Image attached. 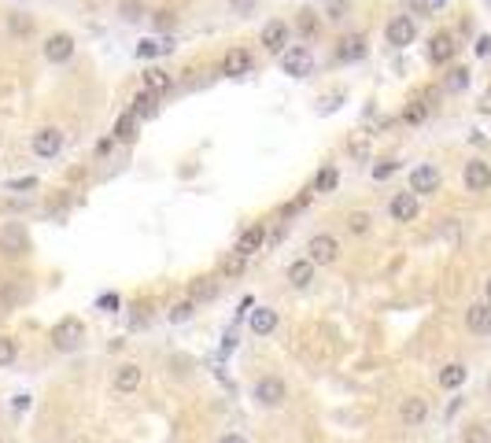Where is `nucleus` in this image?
<instances>
[{"mask_svg": "<svg viewBox=\"0 0 491 443\" xmlns=\"http://www.w3.org/2000/svg\"><path fill=\"white\" fill-rule=\"evenodd\" d=\"M34 155H41V159H56L59 155V148H63V134L56 126H45V129H37L34 134Z\"/></svg>", "mask_w": 491, "mask_h": 443, "instance_id": "0eeeda50", "label": "nucleus"}, {"mask_svg": "<svg viewBox=\"0 0 491 443\" xmlns=\"http://www.w3.org/2000/svg\"><path fill=\"white\" fill-rule=\"evenodd\" d=\"M170 85H174V78H170L167 71H162V67H148V71H144V89H148V93L162 96Z\"/></svg>", "mask_w": 491, "mask_h": 443, "instance_id": "412c9836", "label": "nucleus"}, {"mask_svg": "<svg viewBox=\"0 0 491 443\" xmlns=\"http://www.w3.org/2000/svg\"><path fill=\"white\" fill-rule=\"evenodd\" d=\"M466 377H469V370L462 362H451V366L439 370V388H462Z\"/></svg>", "mask_w": 491, "mask_h": 443, "instance_id": "b1692460", "label": "nucleus"}, {"mask_svg": "<svg viewBox=\"0 0 491 443\" xmlns=\"http://www.w3.org/2000/svg\"><path fill=\"white\" fill-rule=\"evenodd\" d=\"M263 244H266V225H248L244 233L237 237V255L240 259H248L255 252H263Z\"/></svg>", "mask_w": 491, "mask_h": 443, "instance_id": "f8f14e48", "label": "nucleus"}, {"mask_svg": "<svg viewBox=\"0 0 491 443\" xmlns=\"http://www.w3.org/2000/svg\"><path fill=\"white\" fill-rule=\"evenodd\" d=\"M15 358H19V343L11 336H0V366H11Z\"/></svg>", "mask_w": 491, "mask_h": 443, "instance_id": "cd10ccee", "label": "nucleus"}, {"mask_svg": "<svg viewBox=\"0 0 491 443\" xmlns=\"http://www.w3.org/2000/svg\"><path fill=\"white\" fill-rule=\"evenodd\" d=\"M307 259L314 262V266H333V262L340 259V244H336V237H329V233L310 237V240H307Z\"/></svg>", "mask_w": 491, "mask_h": 443, "instance_id": "f03ea898", "label": "nucleus"}, {"mask_svg": "<svg viewBox=\"0 0 491 443\" xmlns=\"http://www.w3.org/2000/svg\"><path fill=\"white\" fill-rule=\"evenodd\" d=\"M81 343H85V321L81 318H63L56 321V329H52V348L63 351V355H71L78 351Z\"/></svg>", "mask_w": 491, "mask_h": 443, "instance_id": "f257e3e1", "label": "nucleus"}, {"mask_svg": "<svg viewBox=\"0 0 491 443\" xmlns=\"http://www.w3.org/2000/svg\"><path fill=\"white\" fill-rule=\"evenodd\" d=\"M462 182H466L469 192H487L491 189V167L484 159H469L466 170H462Z\"/></svg>", "mask_w": 491, "mask_h": 443, "instance_id": "6e6552de", "label": "nucleus"}, {"mask_svg": "<svg viewBox=\"0 0 491 443\" xmlns=\"http://www.w3.org/2000/svg\"><path fill=\"white\" fill-rule=\"evenodd\" d=\"M487 388H491V381H487Z\"/></svg>", "mask_w": 491, "mask_h": 443, "instance_id": "09e8293b", "label": "nucleus"}, {"mask_svg": "<svg viewBox=\"0 0 491 443\" xmlns=\"http://www.w3.org/2000/svg\"><path fill=\"white\" fill-rule=\"evenodd\" d=\"M96 307H100V310H119V307H122V300L107 292V295H100V303H96Z\"/></svg>", "mask_w": 491, "mask_h": 443, "instance_id": "f704fd0d", "label": "nucleus"}, {"mask_svg": "<svg viewBox=\"0 0 491 443\" xmlns=\"http://www.w3.org/2000/svg\"><path fill=\"white\" fill-rule=\"evenodd\" d=\"M74 56V37L71 34H52L45 41V59L48 63H67Z\"/></svg>", "mask_w": 491, "mask_h": 443, "instance_id": "ddd939ff", "label": "nucleus"}, {"mask_svg": "<svg viewBox=\"0 0 491 443\" xmlns=\"http://www.w3.org/2000/svg\"><path fill=\"white\" fill-rule=\"evenodd\" d=\"M336 189V167H325L314 177V192H333Z\"/></svg>", "mask_w": 491, "mask_h": 443, "instance_id": "bb28decb", "label": "nucleus"}, {"mask_svg": "<svg viewBox=\"0 0 491 443\" xmlns=\"http://www.w3.org/2000/svg\"><path fill=\"white\" fill-rule=\"evenodd\" d=\"M436 189H439V170L432 167V163H421V167L410 170V192L429 196V192H436Z\"/></svg>", "mask_w": 491, "mask_h": 443, "instance_id": "1a4fd4ad", "label": "nucleus"}, {"mask_svg": "<svg viewBox=\"0 0 491 443\" xmlns=\"http://www.w3.org/2000/svg\"><path fill=\"white\" fill-rule=\"evenodd\" d=\"M167 52H174V37H162V41H141L137 45V56L141 59H152V56H167Z\"/></svg>", "mask_w": 491, "mask_h": 443, "instance_id": "393cba45", "label": "nucleus"}, {"mask_svg": "<svg viewBox=\"0 0 491 443\" xmlns=\"http://www.w3.org/2000/svg\"><path fill=\"white\" fill-rule=\"evenodd\" d=\"M8 30L15 37H30V34H34V23L23 19V15H8Z\"/></svg>", "mask_w": 491, "mask_h": 443, "instance_id": "c756f323", "label": "nucleus"}, {"mask_svg": "<svg viewBox=\"0 0 491 443\" xmlns=\"http://www.w3.org/2000/svg\"><path fill=\"white\" fill-rule=\"evenodd\" d=\"M37 182L34 177H15V182H8V189H34Z\"/></svg>", "mask_w": 491, "mask_h": 443, "instance_id": "4c0bfd02", "label": "nucleus"}, {"mask_svg": "<svg viewBox=\"0 0 491 443\" xmlns=\"http://www.w3.org/2000/svg\"><path fill=\"white\" fill-rule=\"evenodd\" d=\"M222 74H225V78H244V74H252V52H248V48H233V52L222 59Z\"/></svg>", "mask_w": 491, "mask_h": 443, "instance_id": "2eb2a0df", "label": "nucleus"}, {"mask_svg": "<svg viewBox=\"0 0 491 443\" xmlns=\"http://www.w3.org/2000/svg\"><path fill=\"white\" fill-rule=\"evenodd\" d=\"M388 215L396 222H414L418 218V192H396L388 203Z\"/></svg>", "mask_w": 491, "mask_h": 443, "instance_id": "9d476101", "label": "nucleus"}, {"mask_svg": "<svg viewBox=\"0 0 491 443\" xmlns=\"http://www.w3.org/2000/svg\"><path fill=\"white\" fill-rule=\"evenodd\" d=\"M170 23H174V19H170V11H155V26H159V30H167Z\"/></svg>", "mask_w": 491, "mask_h": 443, "instance_id": "58836bf2", "label": "nucleus"}, {"mask_svg": "<svg viewBox=\"0 0 491 443\" xmlns=\"http://www.w3.org/2000/svg\"><path fill=\"white\" fill-rule=\"evenodd\" d=\"M466 325H469V333L487 336L491 333V303H473L466 310Z\"/></svg>", "mask_w": 491, "mask_h": 443, "instance_id": "dca6fc26", "label": "nucleus"}, {"mask_svg": "<svg viewBox=\"0 0 491 443\" xmlns=\"http://www.w3.org/2000/svg\"><path fill=\"white\" fill-rule=\"evenodd\" d=\"M391 170H396V163H377V167H373V177H377V182H384Z\"/></svg>", "mask_w": 491, "mask_h": 443, "instance_id": "c9c22d12", "label": "nucleus"}, {"mask_svg": "<svg viewBox=\"0 0 491 443\" xmlns=\"http://www.w3.org/2000/svg\"><path fill=\"white\" fill-rule=\"evenodd\" d=\"M462 443H491V432L484 429V425H469V429L462 432Z\"/></svg>", "mask_w": 491, "mask_h": 443, "instance_id": "473e14b6", "label": "nucleus"}, {"mask_svg": "<svg viewBox=\"0 0 491 443\" xmlns=\"http://www.w3.org/2000/svg\"><path fill=\"white\" fill-rule=\"evenodd\" d=\"M343 8H348V4H343V0H340V4H333V8H329V19H333V23H336V19H343Z\"/></svg>", "mask_w": 491, "mask_h": 443, "instance_id": "ea45409f", "label": "nucleus"}, {"mask_svg": "<svg viewBox=\"0 0 491 443\" xmlns=\"http://www.w3.org/2000/svg\"><path fill=\"white\" fill-rule=\"evenodd\" d=\"M252 396H255V403L259 406H281L285 399H288V384L281 381V377H263L255 388H252Z\"/></svg>", "mask_w": 491, "mask_h": 443, "instance_id": "7ed1b4c3", "label": "nucleus"}, {"mask_svg": "<svg viewBox=\"0 0 491 443\" xmlns=\"http://www.w3.org/2000/svg\"><path fill=\"white\" fill-rule=\"evenodd\" d=\"M336 56H340V59H362V56H366V37H362V34H355V37H343Z\"/></svg>", "mask_w": 491, "mask_h": 443, "instance_id": "a878e982", "label": "nucleus"}, {"mask_svg": "<svg viewBox=\"0 0 491 443\" xmlns=\"http://www.w3.org/2000/svg\"><path fill=\"white\" fill-rule=\"evenodd\" d=\"M384 37H388L391 48H406V45H414L418 26H414L410 15H396V19H388V26H384Z\"/></svg>", "mask_w": 491, "mask_h": 443, "instance_id": "39448f33", "label": "nucleus"}, {"mask_svg": "<svg viewBox=\"0 0 491 443\" xmlns=\"http://www.w3.org/2000/svg\"><path fill=\"white\" fill-rule=\"evenodd\" d=\"M480 111H484V114H491V89L480 96Z\"/></svg>", "mask_w": 491, "mask_h": 443, "instance_id": "37998d69", "label": "nucleus"}, {"mask_svg": "<svg viewBox=\"0 0 491 443\" xmlns=\"http://www.w3.org/2000/svg\"><path fill=\"white\" fill-rule=\"evenodd\" d=\"M425 418H429V403H425L421 396H406L399 403V421L410 425V429H418V425H425Z\"/></svg>", "mask_w": 491, "mask_h": 443, "instance_id": "9b49d317", "label": "nucleus"}, {"mask_svg": "<svg viewBox=\"0 0 491 443\" xmlns=\"http://www.w3.org/2000/svg\"><path fill=\"white\" fill-rule=\"evenodd\" d=\"M141 381H144V373H141V366H134V362H126V366L114 370V391H122V396L137 391Z\"/></svg>", "mask_w": 491, "mask_h": 443, "instance_id": "f3484780", "label": "nucleus"}, {"mask_svg": "<svg viewBox=\"0 0 491 443\" xmlns=\"http://www.w3.org/2000/svg\"><path fill=\"white\" fill-rule=\"evenodd\" d=\"M248 325H252V333H255V336H270V333L277 329V310H270V307H255V310H252V318H248Z\"/></svg>", "mask_w": 491, "mask_h": 443, "instance_id": "6ab92c4d", "label": "nucleus"}, {"mask_svg": "<svg viewBox=\"0 0 491 443\" xmlns=\"http://www.w3.org/2000/svg\"><path fill=\"white\" fill-rule=\"evenodd\" d=\"M192 310H196L192 300H189V303H177V307L170 310V321H185V318H192Z\"/></svg>", "mask_w": 491, "mask_h": 443, "instance_id": "72a5a7b5", "label": "nucleus"}, {"mask_svg": "<svg viewBox=\"0 0 491 443\" xmlns=\"http://www.w3.org/2000/svg\"><path fill=\"white\" fill-rule=\"evenodd\" d=\"M436 4H444V0H436Z\"/></svg>", "mask_w": 491, "mask_h": 443, "instance_id": "de8ad7c7", "label": "nucleus"}, {"mask_svg": "<svg viewBox=\"0 0 491 443\" xmlns=\"http://www.w3.org/2000/svg\"><path fill=\"white\" fill-rule=\"evenodd\" d=\"M314 262H310V259H296V262H292V266H288V281H292V288H307L310 281H314Z\"/></svg>", "mask_w": 491, "mask_h": 443, "instance_id": "aec40b11", "label": "nucleus"}, {"mask_svg": "<svg viewBox=\"0 0 491 443\" xmlns=\"http://www.w3.org/2000/svg\"><path fill=\"white\" fill-rule=\"evenodd\" d=\"M458 52V45H454V37L447 34H432V41H429V59L432 63H451V56Z\"/></svg>", "mask_w": 491, "mask_h": 443, "instance_id": "a211bd4d", "label": "nucleus"}, {"mask_svg": "<svg viewBox=\"0 0 491 443\" xmlns=\"http://www.w3.org/2000/svg\"><path fill=\"white\" fill-rule=\"evenodd\" d=\"M126 19H137V0H126Z\"/></svg>", "mask_w": 491, "mask_h": 443, "instance_id": "c03bdc74", "label": "nucleus"}, {"mask_svg": "<svg viewBox=\"0 0 491 443\" xmlns=\"http://www.w3.org/2000/svg\"><path fill=\"white\" fill-rule=\"evenodd\" d=\"M0 252L11 255V259H19L30 252V237H26V225L19 222H8L4 229H0Z\"/></svg>", "mask_w": 491, "mask_h": 443, "instance_id": "20e7f679", "label": "nucleus"}, {"mask_svg": "<svg viewBox=\"0 0 491 443\" xmlns=\"http://www.w3.org/2000/svg\"><path fill=\"white\" fill-rule=\"evenodd\" d=\"M155 100H159L155 93H148V89H141V93L134 96V104H129V111H134L137 119H152V114L159 111V107H155Z\"/></svg>", "mask_w": 491, "mask_h": 443, "instance_id": "4be33fe9", "label": "nucleus"}, {"mask_svg": "<svg viewBox=\"0 0 491 443\" xmlns=\"http://www.w3.org/2000/svg\"><path fill=\"white\" fill-rule=\"evenodd\" d=\"M466 85H469V71H466V67H454V71L447 74V89H451V93H462Z\"/></svg>", "mask_w": 491, "mask_h": 443, "instance_id": "2f4dec72", "label": "nucleus"}, {"mask_svg": "<svg viewBox=\"0 0 491 443\" xmlns=\"http://www.w3.org/2000/svg\"><path fill=\"white\" fill-rule=\"evenodd\" d=\"M403 119H406V122H410V126H418V122H425V119H429V104H425V100H414L410 107H406V111H403Z\"/></svg>", "mask_w": 491, "mask_h": 443, "instance_id": "c85d7f7f", "label": "nucleus"}, {"mask_svg": "<svg viewBox=\"0 0 491 443\" xmlns=\"http://www.w3.org/2000/svg\"><path fill=\"white\" fill-rule=\"evenodd\" d=\"M114 141H122V144H129L137 137V114L134 111H126V114H119V122H114V134H111Z\"/></svg>", "mask_w": 491, "mask_h": 443, "instance_id": "5701e85b", "label": "nucleus"}, {"mask_svg": "<svg viewBox=\"0 0 491 443\" xmlns=\"http://www.w3.org/2000/svg\"><path fill=\"white\" fill-rule=\"evenodd\" d=\"M300 26H303V34H314V30H318V23H314V15H310V11H303Z\"/></svg>", "mask_w": 491, "mask_h": 443, "instance_id": "e433bc0d", "label": "nucleus"}, {"mask_svg": "<svg viewBox=\"0 0 491 443\" xmlns=\"http://www.w3.org/2000/svg\"><path fill=\"white\" fill-rule=\"evenodd\" d=\"M0 443H4V439H0Z\"/></svg>", "mask_w": 491, "mask_h": 443, "instance_id": "8fccbe9b", "label": "nucleus"}, {"mask_svg": "<svg viewBox=\"0 0 491 443\" xmlns=\"http://www.w3.org/2000/svg\"><path fill=\"white\" fill-rule=\"evenodd\" d=\"M218 443H248V439L237 436V432H229V436H218Z\"/></svg>", "mask_w": 491, "mask_h": 443, "instance_id": "79ce46f5", "label": "nucleus"}, {"mask_svg": "<svg viewBox=\"0 0 491 443\" xmlns=\"http://www.w3.org/2000/svg\"><path fill=\"white\" fill-rule=\"evenodd\" d=\"M487 52H491V37H480L477 41V56H487Z\"/></svg>", "mask_w": 491, "mask_h": 443, "instance_id": "a19ab883", "label": "nucleus"}, {"mask_svg": "<svg viewBox=\"0 0 491 443\" xmlns=\"http://www.w3.org/2000/svg\"><path fill=\"white\" fill-rule=\"evenodd\" d=\"M281 67L292 78H310V71H314V56H310V48L296 45V48H288V52L281 56Z\"/></svg>", "mask_w": 491, "mask_h": 443, "instance_id": "423d86ee", "label": "nucleus"}, {"mask_svg": "<svg viewBox=\"0 0 491 443\" xmlns=\"http://www.w3.org/2000/svg\"><path fill=\"white\" fill-rule=\"evenodd\" d=\"M487 303H491V277H487Z\"/></svg>", "mask_w": 491, "mask_h": 443, "instance_id": "49530a36", "label": "nucleus"}, {"mask_svg": "<svg viewBox=\"0 0 491 443\" xmlns=\"http://www.w3.org/2000/svg\"><path fill=\"white\" fill-rule=\"evenodd\" d=\"M288 23H281V19H273V23H266L263 26V45H266V52H285V45H288Z\"/></svg>", "mask_w": 491, "mask_h": 443, "instance_id": "4468645a", "label": "nucleus"}, {"mask_svg": "<svg viewBox=\"0 0 491 443\" xmlns=\"http://www.w3.org/2000/svg\"><path fill=\"white\" fill-rule=\"evenodd\" d=\"M348 229H351L355 237L369 233V215H366V211H355V215H348Z\"/></svg>", "mask_w": 491, "mask_h": 443, "instance_id": "7c9ffc66", "label": "nucleus"}, {"mask_svg": "<svg viewBox=\"0 0 491 443\" xmlns=\"http://www.w3.org/2000/svg\"><path fill=\"white\" fill-rule=\"evenodd\" d=\"M233 8L237 11H252V0H233Z\"/></svg>", "mask_w": 491, "mask_h": 443, "instance_id": "a18cd8bd", "label": "nucleus"}]
</instances>
